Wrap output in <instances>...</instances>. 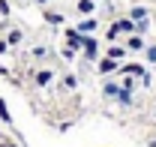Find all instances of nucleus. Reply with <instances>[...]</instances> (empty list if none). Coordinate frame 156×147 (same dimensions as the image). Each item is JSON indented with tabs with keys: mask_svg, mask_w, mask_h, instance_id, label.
I'll return each mask as SVG.
<instances>
[{
	"mask_svg": "<svg viewBox=\"0 0 156 147\" xmlns=\"http://www.w3.org/2000/svg\"><path fill=\"white\" fill-rule=\"evenodd\" d=\"M81 51H84V57H87V60H96V57H99V39H93V33H90V36H84Z\"/></svg>",
	"mask_w": 156,
	"mask_h": 147,
	"instance_id": "nucleus-1",
	"label": "nucleus"
},
{
	"mask_svg": "<svg viewBox=\"0 0 156 147\" xmlns=\"http://www.w3.org/2000/svg\"><path fill=\"white\" fill-rule=\"evenodd\" d=\"M99 27V21H96V15H84V18L78 21V33H81V36H90V33H93V30H96Z\"/></svg>",
	"mask_w": 156,
	"mask_h": 147,
	"instance_id": "nucleus-2",
	"label": "nucleus"
},
{
	"mask_svg": "<svg viewBox=\"0 0 156 147\" xmlns=\"http://www.w3.org/2000/svg\"><path fill=\"white\" fill-rule=\"evenodd\" d=\"M81 42H84V36L78 33L75 27H69V30H66V42H63V45H66V48H72V51H81Z\"/></svg>",
	"mask_w": 156,
	"mask_h": 147,
	"instance_id": "nucleus-3",
	"label": "nucleus"
},
{
	"mask_svg": "<svg viewBox=\"0 0 156 147\" xmlns=\"http://www.w3.org/2000/svg\"><path fill=\"white\" fill-rule=\"evenodd\" d=\"M123 45H126V51H144V45H147V42H144V36H141V33H129Z\"/></svg>",
	"mask_w": 156,
	"mask_h": 147,
	"instance_id": "nucleus-4",
	"label": "nucleus"
},
{
	"mask_svg": "<svg viewBox=\"0 0 156 147\" xmlns=\"http://www.w3.org/2000/svg\"><path fill=\"white\" fill-rule=\"evenodd\" d=\"M33 81H36V87H48L54 81V69H36L33 72Z\"/></svg>",
	"mask_w": 156,
	"mask_h": 147,
	"instance_id": "nucleus-5",
	"label": "nucleus"
},
{
	"mask_svg": "<svg viewBox=\"0 0 156 147\" xmlns=\"http://www.w3.org/2000/svg\"><path fill=\"white\" fill-rule=\"evenodd\" d=\"M114 27L120 30V36H123V33H126V36H129V33H138V24H135L132 18H117Z\"/></svg>",
	"mask_w": 156,
	"mask_h": 147,
	"instance_id": "nucleus-6",
	"label": "nucleus"
},
{
	"mask_svg": "<svg viewBox=\"0 0 156 147\" xmlns=\"http://www.w3.org/2000/svg\"><path fill=\"white\" fill-rule=\"evenodd\" d=\"M96 69H99V75H111V72H117V69H120V63H117V60H111V57H102V60L96 63Z\"/></svg>",
	"mask_w": 156,
	"mask_h": 147,
	"instance_id": "nucleus-7",
	"label": "nucleus"
},
{
	"mask_svg": "<svg viewBox=\"0 0 156 147\" xmlns=\"http://www.w3.org/2000/svg\"><path fill=\"white\" fill-rule=\"evenodd\" d=\"M126 45H108V51H105V57H111V60H117V63H123L126 60Z\"/></svg>",
	"mask_w": 156,
	"mask_h": 147,
	"instance_id": "nucleus-8",
	"label": "nucleus"
},
{
	"mask_svg": "<svg viewBox=\"0 0 156 147\" xmlns=\"http://www.w3.org/2000/svg\"><path fill=\"white\" fill-rule=\"evenodd\" d=\"M75 12L81 15V18H84V15H93V12H96V0H78Z\"/></svg>",
	"mask_w": 156,
	"mask_h": 147,
	"instance_id": "nucleus-9",
	"label": "nucleus"
},
{
	"mask_svg": "<svg viewBox=\"0 0 156 147\" xmlns=\"http://www.w3.org/2000/svg\"><path fill=\"white\" fill-rule=\"evenodd\" d=\"M42 18L48 21V24H63V15L54 12V9H42Z\"/></svg>",
	"mask_w": 156,
	"mask_h": 147,
	"instance_id": "nucleus-10",
	"label": "nucleus"
},
{
	"mask_svg": "<svg viewBox=\"0 0 156 147\" xmlns=\"http://www.w3.org/2000/svg\"><path fill=\"white\" fill-rule=\"evenodd\" d=\"M120 72H126V75H144V66H141V63H123Z\"/></svg>",
	"mask_w": 156,
	"mask_h": 147,
	"instance_id": "nucleus-11",
	"label": "nucleus"
},
{
	"mask_svg": "<svg viewBox=\"0 0 156 147\" xmlns=\"http://www.w3.org/2000/svg\"><path fill=\"white\" fill-rule=\"evenodd\" d=\"M129 18L135 21H147V9H144V6H132V9H129Z\"/></svg>",
	"mask_w": 156,
	"mask_h": 147,
	"instance_id": "nucleus-12",
	"label": "nucleus"
},
{
	"mask_svg": "<svg viewBox=\"0 0 156 147\" xmlns=\"http://www.w3.org/2000/svg\"><path fill=\"white\" fill-rule=\"evenodd\" d=\"M21 39H24V33L15 27V30H9V36H6V45H21Z\"/></svg>",
	"mask_w": 156,
	"mask_h": 147,
	"instance_id": "nucleus-13",
	"label": "nucleus"
},
{
	"mask_svg": "<svg viewBox=\"0 0 156 147\" xmlns=\"http://www.w3.org/2000/svg\"><path fill=\"white\" fill-rule=\"evenodd\" d=\"M0 120H3V123H12V114H9V108H6L3 99H0Z\"/></svg>",
	"mask_w": 156,
	"mask_h": 147,
	"instance_id": "nucleus-14",
	"label": "nucleus"
},
{
	"mask_svg": "<svg viewBox=\"0 0 156 147\" xmlns=\"http://www.w3.org/2000/svg\"><path fill=\"white\" fill-rule=\"evenodd\" d=\"M144 57H147L150 63H156V45H144Z\"/></svg>",
	"mask_w": 156,
	"mask_h": 147,
	"instance_id": "nucleus-15",
	"label": "nucleus"
},
{
	"mask_svg": "<svg viewBox=\"0 0 156 147\" xmlns=\"http://www.w3.org/2000/svg\"><path fill=\"white\" fill-rule=\"evenodd\" d=\"M105 36L111 39V42H117V39H120V30H117L114 24H111V27H108V33H105Z\"/></svg>",
	"mask_w": 156,
	"mask_h": 147,
	"instance_id": "nucleus-16",
	"label": "nucleus"
},
{
	"mask_svg": "<svg viewBox=\"0 0 156 147\" xmlns=\"http://www.w3.org/2000/svg\"><path fill=\"white\" fill-rule=\"evenodd\" d=\"M75 84H78V81H75V75H66V78H63V87H69V90H75Z\"/></svg>",
	"mask_w": 156,
	"mask_h": 147,
	"instance_id": "nucleus-17",
	"label": "nucleus"
},
{
	"mask_svg": "<svg viewBox=\"0 0 156 147\" xmlns=\"http://www.w3.org/2000/svg\"><path fill=\"white\" fill-rule=\"evenodd\" d=\"M117 90H120L117 84H105V96H117Z\"/></svg>",
	"mask_w": 156,
	"mask_h": 147,
	"instance_id": "nucleus-18",
	"label": "nucleus"
},
{
	"mask_svg": "<svg viewBox=\"0 0 156 147\" xmlns=\"http://www.w3.org/2000/svg\"><path fill=\"white\" fill-rule=\"evenodd\" d=\"M0 15H9V3L6 0H0Z\"/></svg>",
	"mask_w": 156,
	"mask_h": 147,
	"instance_id": "nucleus-19",
	"label": "nucleus"
},
{
	"mask_svg": "<svg viewBox=\"0 0 156 147\" xmlns=\"http://www.w3.org/2000/svg\"><path fill=\"white\" fill-rule=\"evenodd\" d=\"M0 147H18V144H15V141H9V138H3V141H0Z\"/></svg>",
	"mask_w": 156,
	"mask_h": 147,
	"instance_id": "nucleus-20",
	"label": "nucleus"
},
{
	"mask_svg": "<svg viewBox=\"0 0 156 147\" xmlns=\"http://www.w3.org/2000/svg\"><path fill=\"white\" fill-rule=\"evenodd\" d=\"M6 48H9V45H6V39H3V42H0V54H6Z\"/></svg>",
	"mask_w": 156,
	"mask_h": 147,
	"instance_id": "nucleus-21",
	"label": "nucleus"
},
{
	"mask_svg": "<svg viewBox=\"0 0 156 147\" xmlns=\"http://www.w3.org/2000/svg\"><path fill=\"white\" fill-rule=\"evenodd\" d=\"M147 147H156V135H153V138H147Z\"/></svg>",
	"mask_w": 156,
	"mask_h": 147,
	"instance_id": "nucleus-22",
	"label": "nucleus"
},
{
	"mask_svg": "<svg viewBox=\"0 0 156 147\" xmlns=\"http://www.w3.org/2000/svg\"><path fill=\"white\" fill-rule=\"evenodd\" d=\"M33 3H39V6H45V3H48V0H33Z\"/></svg>",
	"mask_w": 156,
	"mask_h": 147,
	"instance_id": "nucleus-23",
	"label": "nucleus"
}]
</instances>
